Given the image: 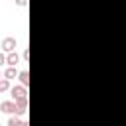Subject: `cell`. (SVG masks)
Instances as JSON below:
<instances>
[{
    "label": "cell",
    "instance_id": "obj_7",
    "mask_svg": "<svg viewBox=\"0 0 126 126\" xmlns=\"http://www.w3.org/2000/svg\"><path fill=\"white\" fill-rule=\"evenodd\" d=\"M12 87H10V81L8 79H0V93H6V91H10Z\"/></svg>",
    "mask_w": 126,
    "mask_h": 126
},
{
    "label": "cell",
    "instance_id": "obj_3",
    "mask_svg": "<svg viewBox=\"0 0 126 126\" xmlns=\"http://www.w3.org/2000/svg\"><path fill=\"white\" fill-rule=\"evenodd\" d=\"M16 110H18V106H16V102H14V100H4V102H0V112L16 114Z\"/></svg>",
    "mask_w": 126,
    "mask_h": 126
},
{
    "label": "cell",
    "instance_id": "obj_10",
    "mask_svg": "<svg viewBox=\"0 0 126 126\" xmlns=\"http://www.w3.org/2000/svg\"><path fill=\"white\" fill-rule=\"evenodd\" d=\"M4 63H6V55H4V53H2V51H0V67H2V65H4Z\"/></svg>",
    "mask_w": 126,
    "mask_h": 126
},
{
    "label": "cell",
    "instance_id": "obj_12",
    "mask_svg": "<svg viewBox=\"0 0 126 126\" xmlns=\"http://www.w3.org/2000/svg\"><path fill=\"white\" fill-rule=\"evenodd\" d=\"M0 79H4V77H2V71H0Z\"/></svg>",
    "mask_w": 126,
    "mask_h": 126
},
{
    "label": "cell",
    "instance_id": "obj_5",
    "mask_svg": "<svg viewBox=\"0 0 126 126\" xmlns=\"http://www.w3.org/2000/svg\"><path fill=\"white\" fill-rule=\"evenodd\" d=\"M18 79H20V85L28 89V85H30V73H28V71H20Z\"/></svg>",
    "mask_w": 126,
    "mask_h": 126
},
{
    "label": "cell",
    "instance_id": "obj_11",
    "mask_svg": "<svg viewBox=\"0 0 126 126\" xmlns=\"http://www.w3.org/2000/svg\"><path fill=\"white\" fill-rule=\"evenodd\" d=\"M20 126H30V124H28L26 120H22V124H20Z\"/></svg>",
    "mask_w": 126,
    "mask_h": 126
},
{
    "label": "cell",
    "instance_id": "obj_2",
    "mask_svg": "<svg viewBox=\"0 0 126 126\" xmlns=\"http://www.w3.org/2000/svg\"><path fill=\"white\" fill-rule=\"evenodd\" d=\"M10 94H12V98H14V100H18V98L28 96V89H26V87H22V85H16V87H12V89H10Z\"/></svg>",
    "mask_w": 126,
    "mask_h": 126
},
{
    "label": "cell",
    "instance_id": "obj_8",
    "mask_svg": "<svg viewBox=\"0 0 126 126\" xmlns=\"http://www.w3.org/2000/svg\"><path fill=\"white\" fill-rule=\"evenodd\" d=\"M22 124V120L18 118V116H10V120H8V126H20Z\"/></svg>",
    "mask_w": 126,
    "mask_h": 126
},
{
    "label": "cell",
    "instance_id": "obj_6",
    "mask_svg": "<svg viewBox=\"0 0 126 126\" xmlns=\"http://www.w3.org/2000/svg\"><path fill=\"white\" fill-rule=\"evenodd\" d=\"M20 73L16 71V67H8L6 71H4V79H8V81H12V79H16Z\"/></svg>",
    "mask_w": 126,
    "mask_h": 126
},
{
    "label": "cell",
    "instance_id": "obj_9",
    "mask_svg": "<svg viewBox=\"0 0 126 126\" xmlns=\"http://www.w3.org/2000/svg\"><path fill=\"white\" fill-rule=\"evenodd\" d=\"M22 59H24V61H28V59H30V51H28V49H24V51H22Z\"/></svg>",
    "mask_w": 126,
    "mask_h": 126
},
{
    "label": "cell",
    "instance_id": "obj_1",
    "mask_svg": "<svg viewBox=\"0 0 126 126\" xmlns=\"http://www.w3.org/2000/svg\"><path fill=\"white\" fill-rule=\"evenodd\" d=\"M0 47H2L4 53H14L16 51V39L14 37H4L2 43H0Z\"/></svg>",
    "mask_w": 126,
    "mask_h": 126
},
{
    "label": "cell",
    "instance_id": "obj_4",
    "mask_svg": "<svg viewBox=\"0 0 126 126\" xmlns=\"http://www.w3.org/2000/svg\"><path fill=\"white\" fill-rule=\"evenodd\" d=\"M6 63H8L10 67H16V65L20 63V55H18L16 51H14V53H8V55H6Z\"/></svg>",
    "mask_w": 126,
    "mask_h": 126
}]
</instances>
